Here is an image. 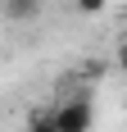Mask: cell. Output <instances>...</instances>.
<instances>
[{
  "instance_id": "2",
  "label": "cell",
  "mask_w": 127,
  "mask_h": 132,
  "mask_svg": "<svg viewBox=\"0 0 127 132\" xmlns=\"http://www.w3.org/2000/svg\"><path fill=\"white\" fill-rule=\"evenodd\" d=\"M41 9H46V0H5V18L9 23H32Z\"/></svg>"
},
{
  "instance_id": "5",
  "label": "cell",
  "mask_w": 127,
  "mask_h": 132,
  "mask_svg": "<svg viewBox=\"0 0 127 132\" xmlns=\"http://www.w3.org/2000/svg\"><path fill=\"white\" fill-rule=\"evenodd\" d=\"M118 68L127 73V37H123V46H118Z\"/></svg>"
},
{
  "instance_id": "4",
  "label": "cell",
  "mask_w": 127,
  "mask_h": 132,
  "mask_svg": "<svg viewBox=\"0 0 127 132\" xmlns=\"http://www.w3.org/2000/svg\"><path fill=\"white\" fill-rule=\"evenodd\" d=\"M73 9H77V14H104L109 0H73Z\"/></svg>"
},
{
  "instance_id": "1",
  "label": "cell",
  "mask_w": 127,
  "mask_h": 132,
  "mask_svg": "<svg viewBox=\"0 0 127 132\" xmlns=\"http://www.w3.org/2000/svg\"><path fill=\"white\" fill-rule=\"evenodd\" d=\"M50 114H55V123H59V132H91V123H95L91 96H63Z\"/></svg>"
},
{
  "instance_id": "3",
  "label": "cell",
  "mask_w": 127,
  "mask_h": 132,
  "mask_svg": "<svg viewBox=\"0 0 127 132\" xmlns=\"http://www.w3.org/2000/svg\"><path fill=\"white\" fill-rule=\"evenodd\" d=\"M23 132H59V123H55V114H32Z\"/></svg>"
}]
</instances>
